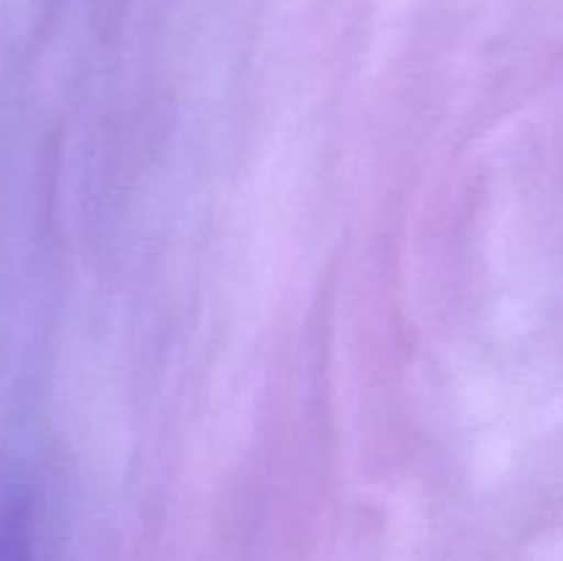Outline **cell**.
<instances>
[{
  "instance_id": "cell-1",
  "label": "cell",
  "mask_w": 563,
  "mask_h": 561,
  "mask_svg": "<svg viewBox=\"0 0 563 561\" xmlns=\"http://www.w3.org/2000/svg\"><path fill=\"white\" fill-rule=\"evenodd\" d=\"M0 561H31L25 512L20 506H11L0 517Z\"/></svg>"
}]
</instances>
